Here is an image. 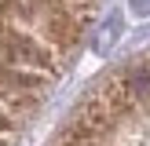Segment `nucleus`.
Segmentation results:
<instances>
[{"mask_svg": "<svg viewBox=\"0 0 150 146\" xmlns=\"http://www.w3.org/2000/svg\"><path fill=\"white\" fill-rule=\"evenodd\" d=\"M106 0H0V146H22L77 66Z\"/></svg>", "mask_w": 150, "mask_h": 146, "instance_id": "nucleus-1", "label": "nucleus"}, {"mask_svg": "<svg viewBox=\"0 0 150 146\" xmlns=\"http://www.w3.org/2000/svg\"><path fill=\"white\" fill-rule=\"evenodd\" d=\"M51 146H150V48L99 73L62 117Z\"/></svg>", "mask_w": 150, "mask_h": 146, "instance_id": "nucleus-2", "label": "nucleus"}]
</instances>
